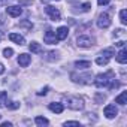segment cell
Masks as SVG:
<instances>
[{
	"instance_id": "1",
	"label": "cell",
	"mask_w": 127,
	"mask_h": 127,
	"mask_svg": "<svg viewBox=\"0 0 127 127\" xmlns=\"http://www.w3.org/2000/svg\"><path fill=\"white\" fill-rule=\"evenodd\" d=\"M94 84L102 88V87H108V88H117L118 87V82L112 78V72H108V73H100L96 76L94 79Z\"/></svg>"
},
{
	"instance_id": "2",
	"label": "cell",
	"mask_w": 127,
	"mask_h": 127,
	"mask_svg": "<svg viewBox=\"0 0 127 127\" xmlns=\"http://www.w3.org/2000/svg\"><path fill=\"white\" fill-rule=\"evenodd\" d=\"M64 102H66L67 108H70L73 111H81L84 108V100L81 97H78V96H66Z\"/></svg>"
},
{
	"instance_id": "3",
	"label": "cell",
	"mask_w": 127,
	"mask_h": 127,
	"mask_svg": "<svg viewBox=\"0 0 127 127\" xmlns=\"http://www.w3.org/2000/svg\"><path fill=\"white\" fill-rule=\"evenodd\" d=\"M45 12L49 15V18H51L52 21H60V18H61L60 11H58L57 8H54V6H46V8H45Z\"/></svg>"
},
{
	"instance_id": "4",
	"label": "cell",
	"mask_w": 127,
	"mask_h": 127,
	"mask_svg": "<svg viewBox=\"0 0 127 127\" xmlns=\"http://www.w3.org/2000/svg\"><path fill=\"white\" fill-rule=\"evenodd\" d=\"M111 26V18H109V15L108 14H102L100 17H99V20H97V27L99 29H108Z\"/></svg>"
},
{
	"instance_id": "5",
	"label": "cell",
	"mask_w": 127,
	"mask_h": 127,
	"mask_svg": "<svg viewBox=\"0 0 127 127\" xmlns=\"http://www.w3.org/2000/svg\"><path fill=\"white\" fill-rule=\"evenodd\" d=\"M76 43H78V46H81V48H90V46L93 45V39H91L90 36H78Z\"/></svg>"
},
{
	"instance_id": "6",
	"label": "cell",
	"mask_w": 127,
	"mask_h": 127,
	"mask_svg": "<svg viewBox=\"0 0 127 127\" xmlns=\"http://www.w3.org/2000/svg\"><path fill=\"white\" fill-rule=\"evenodd\" d=\"M103 114H105V117L106 118H115L117 115H118V109H117V106L115 105H106L105 106V111H103Z\"/></svg>"
},
{
	"instance_id": "7",
	"label": "cell",
	"mask_w": 127,
	"mask_h": 127,
	"mask_svg": "<svg viewBox=\"0 0 127 127\" xmlns=\"http://www.w3.org/2000/svg\"><path fill=\"white\" fill-rule=\"evenodd\" d=\"M43 40H45V43H48V45H54V43L58 42V39H57V36H55V32H52V30H48V32L43 34Z\"/></svg>"
},
{
	"instance_id": "8",
	"label": "cell",
	"mask_w": 127,
	"mask_h": 127,
	"mask_svg": "<svg viewBox=\"0 0 127 127\" xmlns=\"http://www.w3.org/2000/svg\"><path fill=\"white\" fill-rule=\"evenodd\" d=\"M67 34H69V29L67 27H58L57 29V32H55V36H57V39L58 40H64L66 37H67Z\"/></svg>"
},
{
	"instance_id": "9",
	"label": "cell",
	"mask_w": 127,
	"mask_h": 127,
	"mask_svg": "<svg viewBox=\"0 0 127 127\" xmlns=\"http://www.w3.org/2000/svg\"><path fill=\"white\" fill-rule=\"evenodd\" d=\"M30 61H32V57L29 54H20V57H18V64L21 67H27L30 64Z\"/></svg>"
},
{
	"instance_id": "10",
	"label": "cell",
	"mask_w": 127,
	"mask_h": 127,
	"mask_svg": "<svg viewBox=\"0 0 127 127\" xmlns=\"http://www.w3.org/2000/svg\"><path fill=\"white\" fill-rule=\"evenodd\" d=\"M6 12H8V15L17 18V17H20V15L23 14V9H21L20 6H8V8H6Z\"/></svg>"
},
{
	"instance_id": "11",
	"label": "cell",
	"mask_w": 127,
	"mask_h": 127,
	"mask_svg": "<svg viewBox=\"0 0 127 127\" xmlns=\"http://www.w3.org/2000/svg\"><path fill=\"white\" fill-rule=\"evenodd\" d=\"M117 61L120 63V64H126L127 63V49L123 46L121 48V51L117 54Z\"/></svg>"
},
{
	"instance_id": "12",
	"label": "cell",
	"mask_w": 127,
	"mask_h": 127,
	"mask_svg": "<svg viewBox=\"0 0 127 127\" xmlns=\"http://www.w3.org/2000/svg\"><path fill=\"white\" fill-rule=\"evenodd\" d=\"M48 109L52 111V112H55V114H61L63 111H64V106H63V103H49Z\"/></svg>"
},
{
	"instance_id": "13",
	"label": "cell",
	"mask_w": 127,
	"mask_h": 127,
	"mask_svg": "<svg viewBox=\"0 0 127 127\" xmlns=\"http://www.w3.org/2000/svg\"><path fill=\"white\" fill-rule=\"evenodd\" d=\"M9 39L12 40V42H15V43H18V45H24V37L21 36V34H18V33H11L9 34Z\"/></svg>"
},
{
	"instance_id": "14",
	"label": "cell",
	"mask_w": 127,
	"mask_h": 127,
	"mask_svg": "<svg viewBox=\"0 0 127 127\" xmlns=\"http://www.w3.org/2000/svg\"><path fill=\"white\" fill-rule=\"evenodd\" d=\"M75 67L76 69H88V67H91V63L88 60H85V61H75Z\"/></svg>"
},
{
	"instance_id": "15",
	"label": "cell",
	"mask_w": 127,
	"mask_h": 127,
	"mask_svg": "<svg viewBox=\"0 0 127 127\" xmlns=\"http://www.w3.org/2000/svg\"><path fill=\"white\" fill-rule=\"evenodd\" d=\"M115 102L120 103V105H126L127 103V91H123L120 96H117L115 97Z\"/></svg>"
},
{
	"instance_id": "16",
	"label": "cell",
	"mask_w": 127,
	"mask_h": 127,
	"mask_svg": "<svg viewBox=\"0 0 127 127\" xmlns=\"http://www.w3.org/2000/svg\"><path fill=\"white\" fill-rule=\"evenodd\" d=\"M96 63H97L99 66H106L108 63H109V58H108V57L100 55V57H97V58H96Z\"/></svg>"
},
{
	"instance_id": "17",
	"label": "cell",
	"mask_w": 127,
	"mask_h": 127,
	"mask_svg": "<svg viewBox=\"0 0 127 127\" xmlns=\"http://www.w3.org/2000/svg\"><path fill=\"white\" fill-rule=\"evenodd\" d=\"M34 123H36L37 126H48V124H49V121H48L45 117H36V118H34Z\"/></svg>"
},
{
	"instance_id": "18",
	"label": "cell",
	"mask_w": 127,
	"mask_h": 127,
	"mask_svg": "<svg viewBox=\"0 0 127 127\" xmlns=\"http://www.w3.org/2000/svg\"><path fill=\"white\" fill-rule=\"evenodd\" d=\"M29 48H30V51H32V52H34V54L40 52V45H39L37 42H32V43L29 45Z\"/></svg>"
},
{
	"instance_id": "19",
	"label": "cell",
	"mask_w": 127,
	"mask_h": 127,
	"mask_svg": "<svg viewBox=\"0 0 127 127\" xmlns=\"http://www.w3.org/2000/svg\"><path fill=\"white\" fill-rule=\"evenodd\" d=\"M120 21H121V24H127V11L126 9L120 11Z\"/></svg>"
},
{
	"instance_id": "20",
	"label": "cell",
	"mask_w": 127,
	"mask_h": 127,
	"mask_svg": "<svg viewBox=\"0 0 127 127\" xmlns=\"http://www.w3.org/2000/svg\"><path fill=\"white\" fill-rule=\"evenodd\" d=\"M102 55L111 58L112 55H115V51H114V48H108V49H103V51H102Z\"/></svg>"
},
{
	"instance_id": "21",
	"label": "cell",
	"mask_w": 127,
	"mask_h": 127,
	"mask_svg": "<svg viewBox=\"0 0 127 127\" xmlns=\"http://www.w3.org/2000/svg\"><path fill=\"white\" fill-rule=\"evenodd\" d=\"M12 54H14V49H12V48H5V49H3V57L11 58V57H12Z\"/></svg>"
},
{
	"instance_id": "22",
	"label": "cell",
	"mask_w": 127,
	"mask_h": 127,
	"mask_svg": "<svg viewBox=\"0 0 127 127\" xmlns=\"http://www.w3.org/2000/svg\"><path fill=\"white\" fill-rule=\"evenodd\" d=\"M6 106H8L9 109H17V108H20V103H18V102H11V103H8V102H6Z\"/></svg>"
},
{
	"instance_id": "23",
	"label": "cell",
	"mask_w": 127,
	"mask_h": 127,
	"mask_svg": "<svg viewBox=\"0 0 127 127\" xmlns=\"http://www.w3.org/2000/svg\"><path fill=\"white\" fill-rule=\"evenodd\" d=\"M97 3H99V6H106L111 3V0H97Z\"/></svg>"
},
{
	"instance_id": "24",
	"label": "cell",
	"mask_w": 127,
	"mask_h": 127,
	"mask_svg": "<svg viewBox=\"0 0 127 127\" xmlns=\"http://www.w3.org/2000/svg\"><path fill=\"white\" fill-rule=\"evenodd\" d=\"M64 126H66V127H67V126H79V121H66Z\"/></svg>"
},
{
	"instance_id": "25",
	"label": "cell",
	"mask_w": 127,
	"mask_h": 127,
	"mask_svg": "<svg viewBox=\"0 0 127 127\" xmlns=\"http://www.w3.org/2000/svg\"><path fill=\"white\" fill-rule=\"evenodd\" d=\"M46 93H48V87H45V88H43V90H40V91H39V93H37V94H39V96H45V94H46Z\"/></svg>"
},
{
	"instance_id": "26",
	"label": "cell",
	"mask_w": 127,
	"mask_h": 127,
	"mask_svg": "<svg viewBox=\"0 0 127 127\" xmlns=\"http://www.w3.org/2000/svg\"><path fill=\"white\" fill-rule=\"evenodd\" d=\"M90 8H91L90 3H84V5H82V9H84V11H90Z\"/></svg>"
},
{
	"instance_id": "27",
	"label": "cell",
	"mask_w": 127,
	"mask_h": 127,
	"mask_svg": "<svg viewBox=\"0 0 127 127\" xmlns=\"http://www.w3.org/2000/svg\"><path fill=\"white\" fill-rule=\"evenodd\" d=\"M11 126H12V123H8V121H6V123H2V124H0V127H11Z\"/></svg>"
},
{
	"instance_id": "28",
	"label": "cell",
	"mask_w": 127,
	"mask_h": 127,
	"mask_svg": "<svg viewBox=\"0 0 127 127\" xmlns=\"http://www.w3.org/2000/svg\"><path fill=\"white\" fill-rule=\"evenodd\" d=\"M2 73H5V66L0 63V75H2Z\"/></svg>"
},
{
	"instance_id": "29",
	"label": "cell",
	"mask_w": 127,
	"mask_h": 127,
	"mask_svg": "<svg viewBox=\"0 0 127 127\" xmlns=\"http://www.w3.org/2000/svg\"><path fill=\"white\" fill-rule=\"evenodd\" d=\"M42 2H43V0H42ZM57 2H58V0H57Z\"/></svg>"
}]
</instances>
